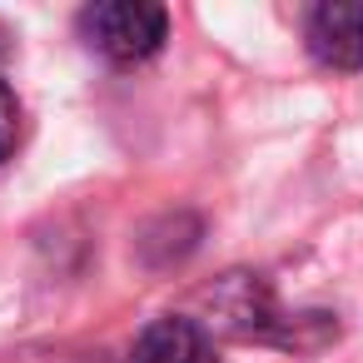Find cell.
<instances>
[{
    "label": "cell",
    "mask_w": 363,
    "mask_h": 363,
    "mask_svg": "<svg viewBox=\"0 0 363 363\" xmlns=\"http://www.w3.org/2000/svg\"><path fill=\"white\" fill-rule=\"evenodd\" d=\"M130 363H214V343L194 318L164 313V318L140 328V338L130 348Z\"/></svg>",
    "instance_id": "3957f363"
},
{
    "label": "cell",
    "mask_w": 363,
    "mask_h": 363,
    "mask_svg": "<svg viewBox=\"0 0 363 363\" xmlns=\"http://www.w3.org/2000/svg\"><path fill=\"white\" fill-rule=\"evenodd\" d=\"M21 145V100L16 90L0 80V160H11V150Z\"/></svg>",
    "instance_id": "277c9868"
},
{
    "label": "cell",
    "mask_w": 363,
    "mask_h": 363,
    "mask_svg": "<svg viewBox=\"0 0 363 363\" xmlns=\"http://www.w3.org/2000/svg\"><path fill=\"white\" fill-rule=\"evenodd\" d=\"M80 35L95 55H105L115 65H140V60L160 55V45L169 35V16L155 0H100V6L80 11Z\"/></svg>",
    "instance_id": "6da1fadb"
},
{
    "label": "cell",
    "mask_w": 363,
    "mask_h": 363,
    "mask_svg": "<svg viewBox=\"0 0 363 363\" xmlns=\"http://www.w3.org/2000/svg\"><path fill=\"white\" fill-rule=\"evenodd\" d=\"M303 45L323 70H363V6L323 0L303 21Z\"/></svg>",
    "instance_id": "7a4b0ae2"
}]
</instances>
